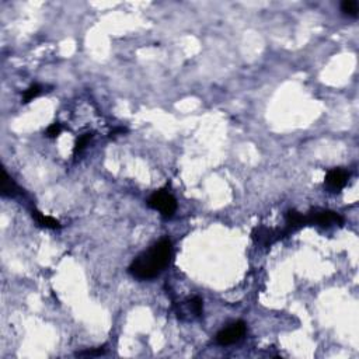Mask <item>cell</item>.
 Segmentation results:
<instances>
[{
	"label": "cell",
	"instance_id": "1",
	"mask_svg": "<svg viewBox=\"0 0 359 359\" xmlns=\"http://www.w3.org/2000/svg\"><path fill=\"white\" fill-rule=\"evenodd\" d=\"M173 247L169 239L153 244L148 251L137 255L129 267L132 276L137 279H152L163 271L171 261Z\"/></svg>",
	"mask_w": 359,
	"mask_h": 359
},
{
	"label": "cell",
	"instance_id": "2",
	"mask_svg": "<svg viewBox=\"0 0 359 359\" xmlns=\"http://www.w3.org/2000/svg\"><path fill=\"white\" fill-rule=\"evenodd\" d=\"M148 205L155 210H159L164 218H171L174 215L177 209V201L170 192H167L166 189H159L148 201Z\"/></svg>",
	"mask_w": 359,
	"mask_h": 359
},
{
	"label": "cell",
	"instance_id": "3",
	"mask_svg": "<svg viewBox=\"0 0 359 359\" xmlns=\"http://www.w3.org/2000/svg\"><path fill=\"white\" fill-rule=\"evenodd\" d=\"M244 334H246V323L244 321H236V323L229 324L226 328H223L218 333L216 342L223 346L232 345V344L242 340Z\"/></svg>",
	"mask_w": 359,
	"mask_h": 359
},
{
	"label": "cell",
	"instance_id": "4",
	"mask_svg": "<svg viewBox=\"0 0 359 359\" xmlns=\"http://www.w3.org/2000/svg\"><path fill=\"white\" fill-rule=\"evenodd\" d=\"M307 225H320V226H331V225H342L344 218L337 212L327 209H314L306 216Z\"/></svg>",
	"mask_w": 359,
	"mask_h": 359
},
{
	"label": "cell",
	"instance_id": "5",
	"mask_svg": "<svg viewBox=\"0 0 359 359\" xmlns=\"http://www.w3.org/2000/svg\"><path fill=\"white\" fill-rule=\"evenodd\" d=\"M349 174L344 169H333L327 173L326 176V185L333 191H340L348 183Z\"/></svg>",
	"mask_w": 359,
	"mask_h": 359
},
{
	"label": "cell",
	"instance_id": "6",
	"mask_svg": "<svg viewBox=\"0 0 359 359\" xmlns=\"http://www.w3.org/2000/svg\"><path fill=\"white\" fill-rule=\"evenodd\" d=\"M281 235H285L282 230L281 232H276L274 229L257 228L254 232H253V239H254L257 243L264 244L265 247H268V246H271L274 242H276L278 239H281Z\"/></svg>",
	"mask_w": 359,
	"mask_h": 359
},
{
	"label": "cell",
	"instance_id": "7",
	"mask_svg": "<svg viewBox=\"0 0 359 359\" xmlns=\"http://www.w3.org/2000/svg\"><path fill=\"white\" fill-rule=\"evenodd\" d=\"M307 225L306 216H303L296 210H289L286 213V230H285V235L289 232H294L296 229L302 228Z\"/></svg>",
	"mask_w": 359,
	"mask_h": 359
},
{
	"label": "cell",
	"instance_id": "8",
	"mask_svg": "<svg viewBox=\"0 0 359 359\" xmlns=\"http://www.w3.org/2000/svg\"><path fill=\"white\" fill-rule=\"evenodd\" d=\"M33 218L38 222V225H41L42 228L46 229H59L60 228V223L51 216H45L44 213H41L38 210H33Z\"/></svg>",
	"mask_w": 359,
	"mask_h": 359
},
{
	"label": "cell",
	"instance_id": "9",
	"mask_svg": "<svg viewBox=\"0 0 359 359\" xmlns=\"http://www.w3.org/2000/svg\"><path fill=\"white\" fill-rule=\"evenodd\" d=\"M16 189H17V185L14 184V181L10 178V177L7 176L6 170L3 169V170H2V195L3 196L14 195Z\"/></svg>",
	"mask_w": 359,
	"mask_h": 359
},
{
	"label": "cell",
	"instance_id": "10",
	"mask_svg": "<svg viewBox=\"0 0 359 359\" xmlns=\"http://www.w3.org/2000/svg\"><path fill=\"white\" fill-rule=\"evenodd\" d=\"M341 10L345 14H348V16L356 17L359 12L358 2H356V0H344V2L341 3Z\"/></svg>",
	"mask_w": 359,
	"mask_h": 359
},
{
	"label": "cell",
	"instance_id": "11",
	"mask_svg": "<svg viewBox=\"0 0 359 359\" xmlns=\"http://www.w3.org/2000/svg\"><path fill=\"white\" fill-rule=\"evenodd\" d=\"M92 137L93 133H85V135H82V136L79 137L78 140H76V143H75V148H73V153L78 155V153L83 151L86 146L89 145V142L92 140Z\"/></svg>",
	"mask_w": 359,
	"mask_h": 359
},
{
	"label": "cell",
	"instance_id": "12",
	"mask_svg": "<svg viewBox=\"0 0 359 359\" xmlns=\"http://www.w3.org/2000/svg\"><path fill=\"white\" fill-rule=\"evenodd\" d=\"M42 92V87L39 85H33L31 87H28L24 93V97H23V101L24 103H30L31 100H34L35 97H38L39 94Z\"/></svg>",
	"mask_w": 359,
	"mask_h": 359
},
{
	"label": "cell",
	"instance_id": "13",
	"mask_svg": "<svg viewBox=\"0 0 359 359\" xmlns=\"http://www.w3.org/2000/svg\"><path fill=\"white\" fill-rule=\"evenodd\" d=\"M60 132H62V125L59 124V122H55V124H52L46 129V136L56 137L60 135Z\"/></svg>",
	"mask_w": 359,
	"mask_h": 359
},
{
	"label": "cell",
	"instance_id": "14",
	"mask_svg": "<svg viewBox=\"0 0 359 359\" xmlns=\"http://www.w3.org/2000/svg\"><path fill=\"white\" fill-rule=\"evenodd\" d=\"M104 353V348H98L96 351H86V352L78 353V356H97V355H103Z\"/></svg>",
	"mask_w": 359,
	"mask_h": 359
}]
</instances>
